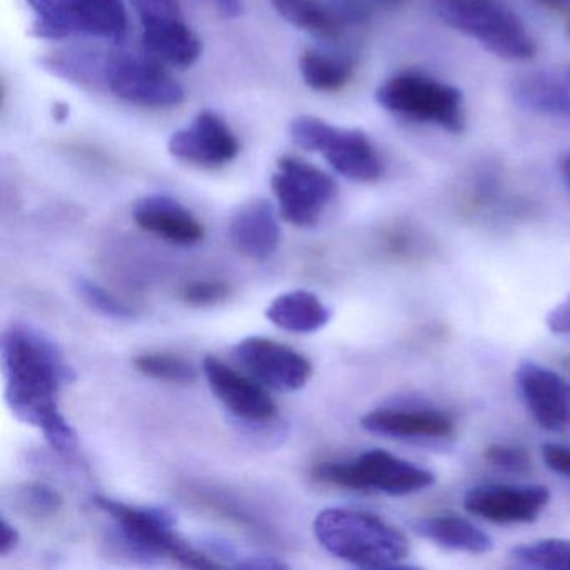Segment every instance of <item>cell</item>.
Here are the masks:
<instances>
[{
	"label": "cell",
	"instance_id": "obj_1",
	"mask_svg": "<svg viewBox=\"0 0 570 570\" xmlns=\"http://www.w3.org/2000/svg\"><path fill=\"white\" fill-rule=\"evenodd\" d=\"M0 355L9 409L21 422L41 430L56 452H72L78 440L59 410V393L76 375L59 346L39 330L14 323L2 335Z\"/></svg>",
	"mask_w": 570,
	"mask_h": 570
},
{
	"label": "cell",
	"instance_id": "obj_2",
	"mask_svg": "<svg viewBox=\"0 0 570 570\" xmlns=\"http://www.w3.org/2000/svg\"><path fill=\"white\" fill-rule=\"evenodd\" d=\"M313 530L326 552L363 569H393L410 553L409 540L399 529L360 510H322Z\"/></svg>",
	"mask_w": 570,
	"mask_h": 570
},
{
	"label": "cell",
	"instance_id": "obj_3",
	"mask_svg": "<svg viewBox=\"0 0 570 570\" xmlns=\"http://www.w3.org/2000/svg\"><path fill=\"white\" fill-rule=\"evenodd\" d=\"M439 18L507 61H530L535 41L519 16L500 0H436Z\"/></svg>",
	"mask_w": 570,
	"mask_h": 570
},
{
	"label": "cell",
	"instance_id": "obj_4",
	"mask_svg": "<svg viewBox=\"0 0 570 570\" xmlns=\"http://www.w3.org/2000/svg\"><path fill=\"white\" fill-rule=\"evenodd\" d=\"M32 35L46 41L89 38L125 41L128 12L122 0H26Z\"/></svg>",
	"mask_w": 570,
	"mask_h": 570
},
{
	"label": "cell",
	"instance_id": "obj_5",
	"mask_svg": "<svg viewBox=\"0 0 570 570\" xmlns=\"http://www.w3.org/2000/svg\"><path fill=\"white\" fill-rule=\"evenodd\" d=\"M95 503L115 520L129 549L142 557L169 556L189 569H218L216 560L181 539L175 530V517L156 507H132L109 497H95Z\"/></svg>",
	"mask_w": 570,
	"mask_h": 570
},
{
	"label": "cell",
	"instance_id": "obj_6",
	"mask_svg": "<svg viewBox=\"0 0 570 570\" xmlns=\"http://www.w3.org/2000/svg\"><path fill=\"white\" fill-rule=\"evenodd\" d=\"M376 102L392 115L443 131H465V108L459 89L420 72H400L375 92Z\"/></svg>",
	"mask_w": 570,
	"mask_h": 570
},
{
	"label": "cell",
	"instance_id": "obj_7",
	"mask_svg": "<svg viewBox=\"0 0 570 570\" xmlns=\"http://www.w3.org/2000/svg\"><path fill=\"white\" fill-rule=\"evenodd\" d=\"M313 476L326 485L372 490L393 497L423 492L435 483V475L429 470L382 449L368 450L352 462L320 463Z\"/></svg>",
	"mask_w": 570,
	"mask_h": 570
},
{
	"label": "cell",
	"instance_id": "obj_8",
	"mask_svg": "<svg viewBox=\"0 0 570 570\" xmlns=\"http://www.w3.org/2000/svg\"><path fill=\"white\" fill-rule=\"evenodd\" d=\"M289 136L299 148L323 155L350 181L373 183L382 176V159L368 136L358 129L336 128L315 116H299L289 125Z\"/></svg>",
	"mask_w": 570,
	"mask_h": 570
},
{
	"label": "cell",
	"instance_id": "obj_9",
	"mask_svg": "<svg viewBox=\"0 0 570 570\" xmlns=\"http://www.w3.org/2000/svg\"><path fill=\"white\" fill-rule=\"evenodd\" d=\"M272 188L278 199L279 215L299 228L318 225L336 193L335 181L326 173L295 156L279 159Z\"/></svg>",
	"mask_w": 570,
	"mask_h": 570
},
{
	"label": "cell",
	"instance_id": "obj_10",
	"mask_svg": "<svg viewBox=\"0 0 570 570\" xmlns=\"http://www.w3.org/2000/svg\"><path fill=\"white\" fill-rule=\"evenodd\" d=\"M106 88L122 101L142 108H173L185 101V89L155 59L142 56L106 55Z\"/></svg>",
	"mask_w": 570,
	"mask_h": 570
},
{
	"label": "cell",
	"instance_id": "obj_11",
	"mask_svg": "<svg viewBox=\"0 0 570 570\" xmlns=\"http://www.w3.org/2000/svg\"><path fill=\"white\" fill-rule=\"evenodd\" d=\"M549 502V489L535 483H487L473 487L463 497L466 512L502 525L535 522Z\"/></svg>",
	"mask_w": 570,
	"mask_h": 570
},
{
	"label": "cell",
	"instance_id": "obj_12",
	"mask_svg": "<svg viewBox=\"0 0 570 570\" xmlns=\"http://www.w3.org/2000/svg\"><path fill=\"white\" fill-rule=\"evenodd\" d=\"M233 353L259 383L276 392H296L312 376V363L302 353L263 336L242 340Z\"/></svg>",
	"mask_w": 570,
	"mask_h": 570
},
{
	"label": "cell",
	"instance_id": "obj_13",
	"mask_svg": "<svg viewBox=\"0 0 570 570\" xmlns=\"http://www.w3.org/2000/svg\"><path fill=\"white\" fill-rule=\"evenodd\" d=\"M520 399L547 432L570 430V382L547 366L523 360L515 370Z\"/></svg>",
	"mask_w": 570,
	"mask_h": 570
},
{
	"label": "cell",
	"instance_id": "obj_14",
	"mask_svg": "<svg viewBox=\"0 0 570 570\" xmlns=\"http://www.w3.org/2000/svg\"><path fill=\"white\" fill-rule=\"evenodd\" d=\"M168 149L179 161L216 169L229 165L238 156L239 142L222 116L203 111L188 128L171 136Z\"/></svg>",
	"mask_w": 570,
	"mask_h": 570
},
{
	"label": "cell",
	"instance_id": "obj_15",
	"mask_svg": "<svg viewBox=\"0 0 570 570\" xmlns=\"http://www.w3.org/2000/svg\"><path fill=\"white\" fill-rule=\"evenodd\" d=\"M203 372L213 395L239 420L249 423L272 422L278 409L259 383L233 370L216 356H206Z\"/></svg>",
	"mask_w": 570,
	"mask_h": 570
},
{
	"label": "cell",
	"instance_id": "obj_16",
	"mask_svg": "<svg viewBox=\"0 0 570 570\" xmlns=\"http://www.w3.org/2000/svg\"><path fill=\"white\" fill-rule=\"evenodd\" d=\"M136 225L171 245L196 246L205 238V228L188 208L171 196L151 195L132 208Z\"/></svg>",
	"mask_w": 570,
	"mask_h": 570
},
{
	"label": "cell",
	"instance_id": "obj_17",
	"mask_svg": "<svg viewBox=\"0 0 570 570\" xmlns=\"http://www.w3.org/2000/svg\"><path fill=\"white\" fill-rule=\"evenodd\" d=\"M229 236L235 248L246 258L255 262H266L272 258L282 238L278 218L272 203L266 199L245 203L233 215Z\"/></svg>",
	"mask_w": 570,
	"mask_h": 570
},
{
	"label": "cell",
	"instance_id": "obj_18",
	"mask_svg": "<svg viewBox=\"0 0 570 570\" xmlns=\"http://www.w3.org/2000/svg\"><path fill=\"white\" fill-rule=\"evenodd\" d=\"M363 430L399 440L449 439L455 423L449 415L433 410L380 409L362 419Z\"/></svg>",
	"mask_w": 570,
	"mask_h": 570
},
{
	"label": "cell",
	"instance_id": "obj_19",
	"mask_svg": "<svg viewBox=\"0 0 570 570\" xmlns=\"http://www.w3.org/2000/svg\"><path fill=\"white\" fill-rule=\"evenodd\" d=\"M512 95L525 111L570 122V68L522 76L513 82Z\"/></svg>",
	"mask_w": 570,
	"mask_h": 570
},
{
	"label": "cell",
	"instance_id": "obj_20",
	"mask_svg": "<svg viewBox=\"0 0 570 570\" xmlns=\"http://www.w3.org/2000/svg\"><path fill=\"white\" fill-rule=\"evenodd\" d=\"M413 532L425 540L453 552L480 553L493 549V540L489 533L456 515H433L415 520L412 523Z\"/></svg>",
	"mask_w": 570,
	"mask_h": 570
},
{
	"label": "cell",
	"instance_id": "obj_21",
	"mask_svg": "<svg viewBox=\"0 0 570 570\" xmlns=\"http://www.w3.org/2000/svg\"><path fill=\"white\" fill-rule=\"evenodd\" d=\"M266 318L289 333H315L325 328L332 318L330 309L323 305L318 296L303 289L283 293L273 299L266 309Z\"/></svg>",
	"mask_w": 570,
	"mask_h": 570
},
{
	"label": "cell",
	"instance_id": "obj_22",
	"mask_svg": "<svg viewBox=\"0 0 570 570\" xmlns=\"http://www.w3.org/2000/svg\"><path fill=\"white\" fill-rule=\"evenodd\" d=\"M142 45L149 55L176 68H189L202 58L203 45L185 19L142 29Z\"/></svg>",
	"mask_w": 570,
	"mask_h": 570
},
{
	"label": "cell",
	"instance_id": "obj_23",
	"mask_svg": "<svg viewBox=\"0 0 570 570\" xmlns=\"http://www.w3.org/2000/svg\"><path fill=\"white\" fill-rule=\"evenodd\" d=\"M272 4L288 24L318 38H338V21L316 0H272Z\"/></svg>",
	"mask_w": 570,
	"mask_h": 570
},
{
	"label": "cell",
	"instance_id": "obj_24",
	"mask_svg": "<svg viewBox=\"0 0 570 570\" xmlns=\"http://www.w3.org/2000/svg\"><path fill=\"white\" fill-rule=\"evenodd\" d=\"M303 81L322 92H335L345 88L352 78V66L345 59L332 58L318 51H306L299 59Z\"/></svg>",
	"mask_w": 570,
	"mask_h": 570
},
{
	"label": "cell",
	"instance_id": "obj_25",
	"mask_svg": "<svg viewBox=\"0 0 570 570\" xmlns=\"http://www.w3.org/2000/svg\"><path fill=\"white\" fill-rule=\"evenodd\" d=\"M509 559L530 569L570 570V540L542 539L510 549Z\"/></svg>",
	"mask_w": 570,
	"mask_h": 570
},
{
	"label": "cell",
	"instance_id": "obj_26",
	"mask_svg": "<svg viewBox=\"0 0 570 570\" xmlns=\"http://www.w3.org/2000/svg\"><path fill=\"white\" fill-rule=\"evenodd\" d=\"M106 56L99 58L95 52H66V55H56L52 58L45 59L42 65L55 72L59 78L69 79L79 85H105L102 75H105Z\"/></svg>",
	"mask_w": 570,
	"mask_h": 570
},
{
	"label": "cell",
	"instance_id": "obj_27",
	"mask_svg": "<svg viewBox=\"0 0 570 570\" xmlns=\"http://www.w3.org/2000/svg\"><path fill=\"white\" fill-rule=\"evenodd\" d=\"M135 365L142 375L158 382L175 385H191L196 382V370L186 360L168 353H146L135 360Z\"/></svg>",
	"mask_w": 570,
	"mask_h": 570
},
{
	"label": "cell",
	"instance_id": "obj_28",
	"mask_svg": "<svg viewBox=\"0 0 570 570\" xmlns=\"http://www.w3.org/2000/svg\"><path fill=\"white\" fill-rule=\"evenodd\" d=\"M18 502L31 515L49 517L61 509L62 497L46 483H26L18 490Z\"/></svg>",
	"mask_w": 570,
	"mask_h": 570
},
{
	"label": "cell",
	"instance_id": "obj_29",
	"mask_svg": "<svg viewBox=\"0 0 570 570\" xmlns=\"http://www.w3.org/2000/svg\"><path fill=\"white\" fill-rule=\"evenodd\" d=\"M78 292L92 309L109 316V318L128 320L135 316V313H132L128 305L119 302L115 295L106 292L105 288L96 285V283L89 282V279H79Z\"/></svg>",
	"mask_w": 570,
	"mask_h": 570
},
{
	"label": "cell",
	"instance_id": "obj_30",
	"mask_svg": "<svg viewBox=\"0 0 570 570\" xmlns=\"http://www.w3.org/2000/svg\"><path fill=\"white\" fill-rule=\"evenodd\" d=\"M483 459L487 463L499 470H505L510 473H527L532 469L530 456L525 450L519 446L503 445V443H493L483 450Z\"/></svg>",
	"mask_w": 570,
	"mask_h": 570
},
{
	"label": "cell",
	"instance_id": "obj_31",
	"mask_svg": "<svg viewBox=\"0 0 570 570\" xmlns=\"http://www.w3.org/2000/svg\"><path fill=\"white\" fill-rule=\"evenodd\" d=\"M138 12L142 28L168 24V22L183 19L181 9L176 0H131Z\"/></svg>",
	"mask_w": 570,
	"mask_h": 570
},
{
	"label": "cell",
	"instance_id": "obj_32",
	"mask_svg": "<svg viewBox=\"0 0 570 570\" xmlns=\"http://www.w3.org/2000/svg\"><path fill=\"white\" fill-rule=\"evenodd\" d=\"M229 296V286L223 282H193L183 289V299L189 306L206 308V306L218 305Z\"/></svg>",
	"mask_w": 570,
	"mask_h": 570
},
{
	"label": "cell",
	"instance_id": "obj_33",
	"mask_svg": "<svg viewBox=\"0 0 570 570\" xmlns=\"http://www.w3.org/2000/svg\"><path fill=\"white\" fill-rule=\"evenodd\" d=\"M542 459L546 465L552 472L570 479V446L559 445V443H543Z\"/></svg>",
	"mask_w": 570,
	"mask_h": 570
},
{
	"label": "cell",
	"instance_id": "obj_34",
	"mask_svg": "<svg viewBox=\"0 0 570 570\" xmlns=\"http://www.w3.org/2000/svg\"><path fill=\"white\" fill-rule=\"evenodd\" d=\"M546 323L556 335H570V296L547 313Z\"/></svg>",
	"mask_w": 570,
	"mask_h": 570
},
{
	"label": "cell",
	"instance_id": "obj_35",
	"mask_svg": "<svg viewBox=\"0 0 570 570\" xmlns=\"http://www.w3.org/2000/svg\"><path fill=\"white\" fill-rule=\"evenodd\" d=\"M18 529L11 525L8 520L2 519V523H0V556L6 557L11 553L18 547Z\"/></svg>",
	"mask_w": 570,
	"mask_h": 570
},
{
	"label": "cell",
	"instance_id": "obj_36",
	"mask_svg": "<svg viewBox=\"0 0 570 570\" xmlns=\"http://www.w3.org/2000/svg\"><path fill=\"white\" fill-rule=\"evenodd\" d=\"M208 2L216 6V9L226 18H238L243 14L242 0H208Z\"/></svg>",
	"mask_w": 570,
	"mask_h": 570
},
{
	"label": "cell",
	"instance_id": "obj_37",
	"mask_svg": "<svg viewBox=\"0 0 570 570\" xmlns=\"http://www.w3.org/2000/svg\"><path fill=\"white\" fill-rule=\"evenodd\" d=\"M69 108L66 105H56L55 106V118L58 119L59 122L65 121L68 118Z\"/></svg>",
	"mask_w": 570,
	"mask_h": 570
},
{
	"label": "cell",
	"instance_id": "obj_38",
	"mask_svg": "<svg viewBox=\"0 0 570 570\" xmlns=\"http://www.w3.org/2000/svg\"><path fill=\"white\" fill-rule=\"evenodd\" d=\"M562 178L566 181L567 188L570 189V156H567L562 163Z\"/></svg>",
	"mask_w": 570,
	"mask_h": 570
},
{
	"label": "cell",
	"instance_id": "obj_39",
	"mask_svg": "<svg viewBox=\"0 0 570 570\" xmlns=\"http://www.w3.org/2000/svg\"><path fill=\"white\" fill-rule=\"evenodd\" d=\"M540 4L549 6V8L559 9L566 4V0H539Z\"/></svg>",
	"mask_w": 570,
	"mask_h": 570
},
{
	"label": "cell",
	"instance_id": "obj_40",
	"mask_svg": "<svg viewBox=\"0 0 570 570\" xmlns=\"http://www.w3.org/2000/svg\"><path fill=\"white\" fill-rule=\"evenodd\" d=\"M372 2H376V4H396V2H402V0H372Z\"/></svg>",
	"mask_w": 570,
	"mask_h": 570
},
{
	"label": "cell",
	"instance_id": "obj_41",
	"mask_svg": "<svg viewBox=\"0 0 570 570\" xmlns=\"http://www.w3.org/2000/svg\"><path fill=\"white\" fill-rule=\"evenodd\" d=\"M563 366H566V368L570 372V355L566 356V360H563Z\"/></svg>",
	"mask_w": 570,
	"mask_h": 570
},
{
	"label": "cell",
	"instance_id": "obj_42",
	"mask_svg": "<svg viewBox=\"0 0 570 570\" xmlns=\"http://www.w3.org/2000/svg\"><path fill=\"white\" fill-rule=\"evenodd\" d=\"M569 36H570V22H569Z\"/></svg>",
	"mask_w": 570,
	"mask_h": 570
}]
</instances>
